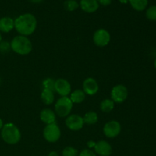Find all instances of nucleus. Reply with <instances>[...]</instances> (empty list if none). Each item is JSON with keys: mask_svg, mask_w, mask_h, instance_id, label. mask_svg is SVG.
Listing matches in <instances>:
<instances>
[{"mask_svg": "<svg viewBox=\"0 0 156 156\" xmlns=\"http://www.w3.org/2000/svg\"><path fill=\"white\" fill-rule=\"evenodd\" d=\"M44 139L49 143H56L61 136V130L56 123L48 124L44 127L43 132Z\"/></svg>", "mask_w": 156, "mask_h": 156, "instance_id": "5", "label": "nucleus"}, {"mask_svg": "<svg viewBox=\"0 0 156 156\" xmlns=\"http://www.w3.org/2000/svg\"><path fill=\"white\" fill-rule=\"evenodd\" d=\"M122 4H126V3L129 2V0H119Z\"/></svg>", "mask_w": 156, "mask_h": 156, "instance_id": "31", "label": "nucleus"}, {"mask_svg": "<svg viewBox=\"0 0 156 156\" xmlns=\"http://www.w3.org/2000/svg\"><path fill=\"white\" fill-rule=\"evenodd\" d=\"M146 18L150 21H156V5L149 7L146 12Z\"/></svg>", "mask_w": 156, "mask_h": 156, "instance_id": "23", "label": "nucleus"}, {"mask_svg": "<svg viewBox=\"0 0 156 156\" xmlns=\"http://www.w3.org/2000/svg\"><path fill=\"white\" fill-rule=\"evenodd\" d=\"M81 9L87 13H94L98 9L99 3L97 0H81Z\"/></svg>", "mask_w": 156, "mask_h": 156, "instance_id": "14", "label": "nucleus"}, {"mask_svg": "<svg viewBox=\"0 0 156 156\" xmlns=\"http://www.w3.org/2000/svg\"><path fill=\"white\" fill-rule=\"evenodd\" d=\"M48 156H59V154L56 152H55V151H52V152H50L48 154Z\"/></svg>", "mask_w": 156, "mask_h": 156, "instance_id": "29", "label": "nucleus"}, {"mask_svg": "<svg viewBox=\"0 0 156 156\" xmlns=\"http://www.w3.org/2000/svg\"><path fill=\"white\" fill-rule=\"evenodd\" d=\"M11 49L10 44L7 42V41H3V42L0 43V51L2 53H5V52L9 51Z\"/></svg>", "mask_w": 156, "mask_h": 156, "instance_id": "25", "label": "nucleus"}, {"mask_svg": "<svg viewBox=\"0 0 156 156\" xmlns=\"http://www.w3.org/2000/svg\"><path fill=\"white\" fill-rule=\"evenodd\" d=\"M41 98L42 101L45 105H50L53 103V101H54V94H53V91H50V90L43 89L41 94Z\"/></svg>", "mask_w": 156, "mask_h": 156, "instance_id": "17", "label": "nucleus"}, {"mask_svg": "<svg viewBox=\"0 0 156 156\" xmlns=\"http://www.w3.org/2000/svg\"><path fill=\"white\" fill-rule=\"evenodd\" d=\"M129 2L133 9L138 12H142L146 9L149 1L148 0H129Z\"/></svg>", "mask_w": 156, "mask_h": 156, "instance_id": "18", "label": "nucleus"}, {"mask_svg": "<svg viewBox=\"0 0 156 156\" xmlns=\"http://www.w3.org/2000/svg\"><path fill=\"white\" fill-rule=\"evenodd\" d=\"M79 5L76 0H66L64 2V8L69 12H73L79 8Z\"/></svg>", "mask_w": 156, "mask_h": 156, "instance_id": "22", "label": "nucleus"}, {"mask_svg": "<svg viewBox=\"0 0 156 156\" xmlns=\"http://www.w3.org/2000/svg\"><path fill=\"white\" fill-rule=\"evenodd\" d=\"M154 66H155V68L156 69V59H155V62H154Z\"/></svg>", "mask_w": 156, "mask_h": 156, "instance_id": "33", "label": "nucleus"}, {"mask_svg": "<svg viewBox=\"0 0 156 156\" xmlns=\"http://www.w3.org/2000/svg\"><path fill=\"white\" fill-rule=\"evenodd\" d=\"M0 83H1V79H0Z\"/></svg>", "mask_w": 156, "mask_h": 156, "instance_id": "35", "label": "nucleus"}, {"mask_svg": "<svg viewBox=\"0 0 156 156\" xmlns=\"http://www.w3.org/2000/svg\"><path fill=\"white\" fill-rule=\"evenodd\" d=\"M69 98L73 104H81L85 99V93L83 90L76 89L71 92Z\"/></svg>", "mask_w": 156, "mask_h": 156, "instance_id": "16", "label": "nucleus"}, {"mask_svg": "<svg viewBox=\"0 0 156 156\" xmlns=\"http://www.w3.org/2000/svg\"><path fill=\"white\" fill-rule=\"evenodd\" d=\"M78 150L71 146H67L62 150V156H77Z\"/></svg>", "mask_w": 156, "mask_h": 156, "instance_id": "24", "label": "nucleus"}, {"mask_svg": "<svg viewBox=\"0 0 156 156\" xmlns=\"http://www.w3.org/2000/svg\"><path fill=\"white\" fill-rule=\"evenodd\" d=\"M11 49L15 53L21 56H26L31 52L32 44L27 37L18 35L15 37L11 41Z\"/></svg>", "mask_w": 156, "mask_h": 156, "instance_id": "2", "label": "nucleus"}, {"mask_svg": "<svg viewBox=\"0 0 156 156\" xmlns=\"http://www.w3.org/2000/svg\"><path fill=\"white\" fill-rule=\"evenodd\" d=\"M96 143L94 141H89L88 142V146L89 148H94V146H95Z\"/></svg>", "mask_w": 156, "mask_h": 156, "instance_id": "28", "label": "nucleus"}, {"mask_svg": "<svg viewBox=\"0 0 156 156\" xmlns=\"http://www.w3.org/2000/svg\"><path fill=\"white\" fill-rule=\"evenodd\" d=\"M42 85L44 89L50 90V91H55V80L52 78H47L44 79L42 82Z\"/></svg>", "mask_w": 156, "mask_h": 156, "instance_id": "21", "label": "nucleus"}, {"mask_svg": "<svg viewBox=\"0 0 156 156\" xmlns=\"http://www.w3.org/2000/svg\"><path fill=\"white\" fill-rule=\"evenodd\" d=\"M93 41L97 47H106L111 41V34L105 29L100 28L94 33Z\"/></svg>", "mask_w": 156, "mask_h": 156, "instance_id": "7", "label": "nucleus"}, {"mask_svg": "<svg viewBox=\"0 0 156 156\" xmlns=\"http://www.w3.org/2000/svg\"><path fill=\"white\" fill-rule=\"evenodd\" d=\"M121 131V125L117 120H111L105 123L103 128V132L108 138H115Z\"/></svg>", "mask_w": 156, "mask_h": 156, "instance_id": "8", "label": "nucleus"}, {"mask_svg": "<svg viewBox=\"0 0 156 156\" xmlns=\"http://www.w3.org/2000/svg\"><path fill=\"white\" fill-rule=\"evenodd\" d=\"M73 103L68 96L61 97L55 105V113L60 117H66L70 115L73 109Z\"/></svg>", "mask_w": 156, "mask_h": 156, "instance_id": "4", "label": "nucleus"}, {"mask_svg": "<svg viewBox=\"0 0 156 156\" xmlns=\"http://www.w3.org/2000/svg\"><path fill=\"white\" fill-rule=\"evenodd\" d=\"M114 108V102L111 99H105L100 104V109L103 112L108 113L113 111Z\"/></svg>", "mask_w": 156, "mask_h": 156, "instance_id": "20", "label": "nucleus"}, {"mask_svg": "<svg viewBox=\"0 0 156 156\" xmlns=\"http://www.w3.org/2000/svg\"><path fill=\"white\" fill-rule=\"evenodd\" d=\"M30 1L33 3H40V2H41L43 0H30Z\"/></svg>", "mask_w": 156, "mask_h": 156, "instance_id": "30", "label": "nucleus"}, {"mask_svg": "<svg viewBox=\"0 0 156 156\" xmlns=\"http://www.w3.org/2000/svg\"><path fill=\"white\" fill-rule=\"evenodd\" d=\"M84 123L83 117L78 114H71L66 119V125L70 130H80L83 127Z\"/></svg>", "mask_w": 156, "mask_h": 156, "instance_id": "9", "label": "nucleus"}, {"mask_svg": "<svg viewBox=\"0 0 156 156\" xmlns=\"http://www.w3.org/2000/svg\"><path fill=\"white\" fill-rule=\"evenodd\" d=\"M98 2L99 3V4L102 5L104 6H108L111 3V1L112 0H97Z\"/></svg>", "mask_w": 156, "mask_h": 156, "instance_id": "27", "label": "nucleus"}, {"mask_svg": "<svg viewBox=\"0 0 156 156\" xmlns=\"http://www.w3.org/2000/svg\"><path fill=\"white\" fill-rule=\"evenodd\" d=\"M40 118L43 123L47 125L56 123V113L50 108H44L40 113Z\"/></svg>", "mask_w": 156, "mask_h": 156, "instance_id": "13", "label": "nucleus"}, {"mask_svg": "<svg viewBox=\"0 0 156 156\" xmlns=\"http://www.w3.org/2000/svg\"><path fill=\"white\" fill-rule=\"evenodd\" d=\"M71 85L64 79H58L55 81V91L62 97H66L71 94Z\"/></svg>", "mask_w": 156, "mask_h": 156, "instance_id": "10", "label": "nucleus"}, {"mask_svg": "<svg viewBox=\"0 0 156 156\" xmlns=\"http://www.w3.org/2000/svg\"><path fill=\"white\" fill-rule=\"evenodd\" d=\"M111 97L114 103H123L128 97L127 88L123 85H115L111 90Z\"/></svg>", "mask_w": 156, "mask_h": 156, "instance_id": "6", "label": "nucleus"}, {"mask_svg": "<svg viewBox=\"0 0 156 156\" xmlns=\"http://www.w3.org/2000/svg\"><path fill=\"white\" fill-rule=\"evenodd\" d=\"M37 21L34 15L30 13L23 14L15 20V28L22 36H29L35 31Z\"/></svg>", "mask_w": 156, "mask_h": 156, "instance_id": "1", "label": "nucleus"}, {"mask_svg": "<svg viewBox=\"0 0 156 156\" xmlns=\"http://www.w3.org/2000/svg\"><path fill=\"white\" fill-rule=\"evenodd\" d=\"M96 153L100 156H110L112 154V147L108 142L101 140L96 143L94 147Z\"/></svg>", "mask_w": 156, "mask_h": 156, "instance_id": "12", "label": "nucleus"}, {"mask_svg": "<svg viewBox=\"0 0 156 156\" xmlns=\"http://www.w3.org/2000/svg\"><path fill=\"white\" fill-rule=\"evenodd\" d=\"M79 156H96L95 153L90 149H84L80 152Z\"/></svg>", "mask_w": 156, "mask_h": 156, "instance_id": "26", "label": "nucleus"}, {"mask_svg": "<svg viewBox=\"0 0 156 156\" xmlns=\"http://www.w3.org/2000/svg\"><path fill=\"white\" fill-rule=\"evenodd\" d=\"M83 91L85 94L88 95H94L98 91L99 86L97 81L93 78H87L84 80L83 85H82Z\"/></svg>", "mask_w": 156, "mask_h": 156, "instance_id": "11", "label": "nucleus"}, {"mask_svg": "<svg viewBox=\"0 0 156 156\" xmlns=\"http://www.w3.org/2000/svg\"><path fill=\"white\" fill-rule=\"evenodd\" d=\"M2 42V35H1V33H0V43Z\"/></svg>", "mask_w": 156, "mask_h": 156, "instance_id": "34", "label": "nucleus"}, {"mask_svg": "<svg viewBox=\"0 0 156 156\" xmlns=\"http://www.w3.org/2000/svg\"><path fill=\"white\" fill-rule=\"evenodd\" d=\"M84 123H87L89 125L95 124L98 120V116L97 113L94 112V111H89V112L86 113L85 116L83 117Z\"/></svg>", "mask_w": 156, "mask_h": 156, "instance_id": "19", "label": "nucleus"}, {"mask_svg": "<svg viewBox=\"0 0 156 156\" xmlns=\"http://www.w3.org/2000/svg\"><path fill=\"white\" fill-rule=\"evenodd\" d=\"M15 28V20L9 17H3L0 18V31L9 33Z\"/></svg>", "mask_w": 156, "mask_h": 156, "instance_id": "15", "label": "nucleus"}, {"mask_svg": "<svg viewBox=\"0 0 156 156\" xmlns=\"http://www.w3.org/2000/svg\"><path fill=\"white\" fill-rule=\"evenodd\" d=\"M1 136L4 142L10 145L17 144L21 138V134L16 125L8 123L1 129Z\"/></svg>", "mask_w": 156, "mask_h": 156, "instance_id": "3", "label": "nucleus"}, {"mask_svg": "<svg viewBox=\"0 0 156 156\" xmlns=\"http://www.w3.org/2000/svg\"><path fill=\"white\" fill-rule=\"evenodd\" d=\"M3 126H4V124H3V121H2V120L0 118V130H1L2 128L3 127Z\"/></svg>", "mask_w": 156, "mask_h": 156, "instance_id": "32", "label": "nucleus"}]
</instances>
